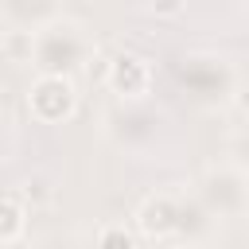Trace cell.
<instances>
[{"instance_id":"cell-8","label":"cell","mask_w":249,"mask_h":249,"mask_svg":"<svg viewBox=\"0 0 249 249\" xmlns=\"http://www.w3.org/2000/svg\"><path fill=\"white\" fill-rule=\"evenodd\" d=\"M58 12V0H0V23L4 27H23V31H39L43 23H51Z\"/></svg>"},{"instance_id":"cell-1","label":"cell","mask_w":249,"mask_h":249,"mask_svg":"<svg viewBox=\"0 0 249 249\" xmlns=\"http://www.w3.org/2000/svg\"><path fill=\"white\" fill-rule=\"evenodd\" d=\"M132 222H136V233L148 237V241H160V245H171V241L202 245V241H195V230H206L214 218L198 202L195 191L191 195L187 191H156V195H144L136 202Z\"/></svg>"},{"instance_id":"cell-11","label":"cell","mask_w":249,"mask_h":249,"mask_svg":"<svg viewBox=\"0 0 249 249\" xmlns=\"http://www.w3.org/2000/svg\"><path fill=\"white\" fill-rule=\"evenodd\" d=\"M93 249H140V245H136V233L124 222H105V226H97Z\"/></svg>"},{"instance_id":"cell-2","label":"cell","mask_w":249,"mask_h":249,"mask_svg":"<svg viewBox=\"0 0 249 249\" xmlns=\"http://www.w3.org/2000/svg\"><path fill=\"white\" fill-rule=\"evenodd\" d=\"M93 62V35L74 16H54L35 31V74H66L74 78Z\"/></svg>"},{"instance_id":"cell-10","label":"cell","mask_w":249,"mask_h":249,"mask_svg":"<svg viewBox=\"0 0 249 249\" xmlns=\"http://www.w3.org/2000/svg\"><path fill=\"white\" fill-rule=\"evenodd\" d=\"M0 54L8 62H27L35 58V31H23V27H4L0 31Z\"/></svg>"},{"instance_id":"cell-19","label":"cell","mask_w":249,"mask_h":249,"mask_svg":"<svg viewBox=\"0 0 249 249\" xmlns=\"http://www.w3.org/2000/svg\"><path fill=\"white\" fill-rule=\"evenodd\" d=\"M245 226H249V210H245Z\"/></svg>"},{"instance_id":"cell-18","label":"cell","mask_w":249,"mask_h":249,"mask_svg":"<svg viewBox=\"0 0 249 249\" xmlns=\"http://www.w3.org/2000/svg\"><path fill=\"white\" fill-rule=\"evenodd\" d=\"M0 249H23V245H19V241H16V245H0Z\"/></svg>"},{"instance_id":"cell-7","label":"cell","mask_w":249,"mask_h":249,"mask_svg":"<svg viewBox=\"0 0 249 249\" xmlns=\"http://www.w3.org/2000/svg\"><path fill=\"white\" fill-rule=\"evenodd\" d=\"M101 82L109 86V93H117V101H148L152 93V62L136 51H117L105 70Z\"/></svg>"},{"instance_id":"cell-17","label":"cell","mask_w":249,"mask_h":249,"mask_svg":"<svg viewBox=\"0 0 249 249\" xmlns=\"http://www.w3.org/2000/svg\"><path fill=\"white\" fill-rule=\"evenodd\" d=\"M167 249H206V245H187V241H171Z\"/></svg>"},{"instance_id":"cell-3","label":"cell","mask_w":249,"mask_h":249,"mask_svg":"<svg viewBox=\"0 0 249 249\" xmlns=\"http://www.w3.org/2000/svg\"><path fill=\"white\" fill-rule=\"evenodd\" d=\"M175 78L195 105H230V97L237 93V70L214 51L183 54L175 66Z\"/></svg>"},{"instance_id":"cell-5","label":"cell","mask_w":249,"mask_h":249,"mask_svg":"<svg viewBox=\"0 0 249 249\" xmlns=\"http://www.w3.org/2000/svg\"><path fill=\"white\" fill-rule=\"evenodd\" d=\"M160 124H163V117H160V109H152L148 101H121L117 109L105 113V136H109L117 148H124V152H144V148H152L156 136H160Z\"/></svg>"},{"instance_id":"cell-13","label":"cell","mask_w":249,"mask_h":249,"mask_svg":"<svg viewBox=\"0 0 249 249\" xmlns=\"http://www.w3.org/2000/svg\"><path fill=\"white\" fill-rule=\"evenodd\" d=\"M144 8L156 19H179L187 12V0H144Z\"/></svg>"},{"instance_id":"cell-6","label":"cell","mask_w":249,"mask_h":249,"mask_svg":"<svg viewBox=\"0 0 249 249\" xmlns=\"http://www.w3.org/2000/svg\"><path fill=\"white\" fill-rule=\"evenodd\" d=\"M23 105L39 124H66L78 113V86L66 74H35L23 93Z\"/></svg>"},{"instance_id":"cell-9","label":"cell","mask_w":249,"mask_h":249,"mask_svg":"<svg viewBox=\"0 0 249 249\" xmlns=\"http://www.w3.org/2000/svg\"><path fill=\"white\" fill-rule=\"evenodd\" d=\"M27 233V202L19 195H0V245H16Z\"/></svg>"},{"instance_id":"cell-14","label":"cell","mask_w":249,"mask_h":249,"mask_svg":"<svg viewBox=\"0 0 249 249\" xmlns=\"http://www.w3.org/2000/svg\"><path fill=\"white\" fill-rule=\"evenodd\" d=\"M230 160H233V163H241V167L249 171V128L233 140V156H230Z\"/></svg>"},{"instance_id":"cell-12","label":"cell","mask_w":249,"mask_h":249,"mask_svg":"<svg viewBox=\"0 0 249 249\" xmlns=\"http://www.w3.org/2000/svg\"><path fill=\"white\" fill-rule=\"evenodd\" d=\"M19 198L27 202V206H43V202H51L54 198V187H51V175H27L23 179V187H19Z\"/></svg>"},{"instance_id":"cell-4","label":"cell","mask_w":249,"mask_h":249,"mask_svg":"<svg viewBox=\"0 0 249 249\" xmlns=\"http://www.w3.org/2000/svg\"><path fill=\"white\" fill-rule=\"evenodd\" d=\"M195 195L210 210V218H245V210H249V171L233 160L210 163L198 175Z\"/></svg>"},{"instance_id":"cell-16","label":"cell","mask_w":249,"mask_h":249,"mask_svg":"<svg viewBox=\"0 0 249 249\" xmlns=\"http://www.w3.org/2000/svg\"><path fill=\"white\" fill-rule=\"evenodd\" d=\"M8 152H12V132H8V124L0 121V160H8Z\"/></svg>"},{"instance_id":"cell-15","label":"cell","mask_w":249,"mask_h":249,"mask_svg":"<svg viewBox=\"0 0 249 249\" xmlns=\"http://www.w3.org/2000/svg\"><path fill=\"white\" fill-rule=\"evenodd\" d=\"M230 105H233L241 117H249V89H241V86H237V93L230 97Z\"/></svg>"}]
</instances>
